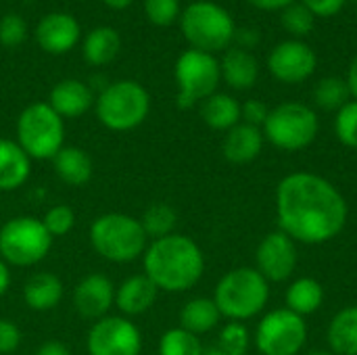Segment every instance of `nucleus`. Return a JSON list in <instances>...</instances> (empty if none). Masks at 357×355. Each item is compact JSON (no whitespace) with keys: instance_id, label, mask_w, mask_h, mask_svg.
Returning a JSON list of instances; mask_svg holds the SVG:
<instances>
[{"instance_id":"nucleus-39","label":"nucleus","mask_w":357,"mask_h":355,"mask_svg":"<svg viewBox=\"0 0 357 355\" xmlns=\"http://www.w3.org/2000/svg\"><path fill=\"white\" fill-rule=\"evenodd\" d=\"M268 115H270V109L261 100L251 98L245 105H241V119H243V123H249V126H255V128H264Z\"/></svg>"},{"instance_id":"nucleus-16","label":"nucleus","mask_w":357,"mask_h":355,"mask_svg":"<svg viewBox=\"0 0 357 355\" xmlns=\"http://www.w3.org/2000/svg\"><path fill=\"white\" fill-rule=\"evenodd\" d=\"M36 40L40 48L50 54L69 52L79 42V23L67 13H50L40 19Z\"/></svg>"},{"instance_id":"nucleus-20","label":"nucleus","mask_w":357,"mask_h":355,"mask_svg":"<svg viewBox=\"0 0 357 355\" xmlns=\"http://www.w3.org/2000/svg\"><path fill=\"white\" fill-rule=\"evenodd\" d=\"M31 174V159L17 140L0 138V192L21 188Z\"/></svg>"},{"instance_id":"nucleus-34","label":"nucleus","mask_w":357,"mask_h":355,"mask_svg":"<svg viewBox=\"0 0 357 355\" xmlns=\"http://www.w3.org/2000/svg\"><path fill=\"white\" fill-rule=\"evenodd\" d=\"M335 134L345 146L357 149V100H349L337 111Z\"/></svg>"},{"instance_id":"nucleus-2","label":"nucleus","mask_w":357,"mask_h":355,"mask_svg":"<svg viewBox=\"0 0 357 355\" xmlns=\"http://www.w3.org/2000/svg\"><path fill=\"white\" fill-rule=\"evenodd\" d=\"M142 266L144 274L159 291L184 293L201 280L205 272V255L192 239L174 232L151 241L142 255Z\"/></svg>"},{"instance_id":"nucleus-12","label":"nucleus","mask_w":357,"mask_h":355,"mask_svg":"<svg viewBox=\"0 0 357 355\" xmlns=\"http://www.w3.org/2000/svg\"><path fill=\"white\" fill-rule=\"evenodd\" d=\"M86 347L90 355H140V328L126 316H105L88 331Z\"/></svg>"},{"instance_id":"nucleus-36","label":"nucleus","mask_w":357,"mask_h":355,"mask_svg":"<svg viewBox=\"0 0 357 355\" xmlns=\"http://www.w3.org/2000/svg\"><path fill=\"white\" fill-rule=\"evenodd\" d=\"M144 15L157 27H167L180 17V0H144Z\"/></svg>"},{"instance_id":"nucleus-13","label":"nucleus","mask_w":357,"mask_h":355,"mask_svg":"<svg viewBox=\"0 0 357 355\" xmlns=\"http://www.w3.org/2000/svg\"><path fill=\"white\" fill-rule=\"evenodd\" d=\"M316 52L301 40H284L268 54L270 73L282 84H301L316 71Z\"/></svg>"},{"instance_id":"nucleus-41","label":"nucleus","mask_w":357,"mask_h":355,"mask_svg":"<svg viewBox=\"0 0 357 355\" xmlns=\"http://www.w3.org/2000/svg\"><path fill=\"white\" fill-rule=\"evenodd\" d=\"M36 355H71V352L61 341H46V343L40 345V349L36 352Z\"/></svg>"},{"instance_id":"nucleus-10","label":"nucleus","mask_w":357,"mask_h":355,"mask_svg":"<svg viewBox=\"0 0 357 355\" xmlns=\"http://www.w3.org/2000/svg\"><path fill=\"white\" fill-rule=\"evenodd\" d=\"M176 84H178V107L190 109L218 92L222 80L220 61L203 50L188 48L176 61Z\"/></svg>"},{"instance_id":"nucleus-15","label":"nucleus","mask_w":357,"mask_h":355,"mask_svg":"<svg viewBox=\"0 0 357 355\" xmlns=\"http://www.w3.org/2000/svg\"><path fill=\"white\" fill-rule=\"evenodd\" d=\"M115 305V285L105 274H88L73 289V308L86 320H100Z\"/></svg>"},{"instance_id":"nucleus-17","label":"nucleus","mask_w":357,"mask_h":355,"mask_svg":"<svg viewBox=\"0 0 357 355\" xmlns=\"http://www.w3.org/2000/svg\"><path fill=\"white\" fill-rule=\"evenodd\" d=\"M157 293L159 289L146 274H134L115 289V305L126 318L140 316L155 305Z\"/></svg>"},{"instance_id":"nucleus-3","label":"nucleus","mask_w":357,"mask_h":355,"mask_svg":"<svg viewBox=\"0 0 357 355\" xmlns=\"http://www.w3.org/2000/svg\"><path fill=\"white\" fill-rule=\"evenodd\" d=\"M92 249L111 264H130L144 255L149 236L144 234L140 220L128 213H105L98 216L90 226Z\"/></svg>"},{"instance_id":"nucleus-11","label":"nucleus","mask_w":357,"mask_h":355,"mask_svg":"<svg viewBox=\"0 0 357 355\" xmlns=\"http://www.w3.org/2000/svg\"><path fill=\"white\" fill-rule=\"evenodd\" d=\"M305 320L287 308L266 314L255 331V347L261 355H297L305 347Z\"/></svg>"},{"instance_id":"nucleus-46","label":"nucleus","mask_w":357,"mask_h":355,"mask_svg":"<svg viewBox=\"0 0 357 355\" xmlns=\"http://www.w3.org/2000/svg\"><path fill=\"white\" fill-rule=\"evenodd\" d=\"M102 2L113 10H123V8H128L132 4V0H102Z\"/></svg>"},{"instance_id":"nucleus-19","label":"nucleus","mask_w":357,"mask_h":355,"mask_svg":"<svg viewBox=\"0 0 357 355\" xmlns=\"http://www.w3.org/2000/svg\"><path fill=\"white\" fill-rule=\"evenodd\" d=\"M264 132L261 128L249 126V123H238L232 130L226 132V138L222 142V153L230 163L243 165L251 163L253 159L259 157L264 149Z\"/></svg>"},{"instance_id":"nucleus-47","label":"nucleus","mask_w":357,"mask_h":355,"mask_svg":"<svg viewBox=\"0 0 357 355\" xmlns=\"http://www.w3.org/2000/svg\"><path fill=\"white\" fill-rule=\"evenodd\" d=\"M203 355H226L222 349H218V347H213V349H207V352H203Z\"/></svg>"},{"instance_id":"nucleus-9","label":"nucleus","mask_w":357,"mask_h":355,"mask_svg":"<svg viewBox=\"0 0 357 355\" xmlns=\"http://www.w3.org/2000/svg\"><path fill=\"white\" fill-rule=\"evenodd\" d=\"M320 130V121L314 109L303 103L289 100L274 109L261 128L264 138L280 151H303L307 149Z\"/></svg>"},{"instance_id":"nucleus-31","label":"nucleus","mask_w":357,"mask_h":355,"mask_svg":"<svg viewBox=\"0 0 357 355\" xmlns=\"http://www.w3.org/2000/svg\"><path fill=\"white\" fill-rule=\"evenodd\" d=\"M203 345L197 335L184 328H169L159 341V355H203Z\"/></svg>"},{"instance_id":"nucleus-24","label":"nucleus","mask_w":357,"mask_h":355,"mask_svg":"<svg viewBox=\"0 0 357 355\" xmlns=\"http://www.w3.org/2000/svg\"><path fill=\"white\" fill-rule=\"evenodd\" d=\"M201 117L211 130L228 132L241 123V103L230 94L215 92L201 103Z\"/></svg>"},{"instance_id":"nucleus-38","label":"nucleus","mask_w":357,"mask_h":355,"mask_svg":"<svg viewBox=\"0 0 357 355\" xmlns=\"http://www.w3.org/2000/svg\"><path fill=\"white\" fill-rule=\"evenodd\" d=\"M21 331L15 322L0 318V355L15 354L21 345Z\"/></svg>"},{"instance_id":"nucleus-35","label":"nucleus","mask_w":357,"mask_h":355,"mask_svg":"<svg viewBox=\"0 0 357 355\" xmlns=\"http://www.w3.org/2000/svg\"><path fill=\"white\" fill-rule=\"evenodd\" d=\"M42 224H44V228L48 230V234H50L52 239L65 236V234H69V232L73 230V226H75V213H73V209H71L69 205H52V207L44 213Z\"/></svg>"},{"instance_id":"nucleus-26","label":"nucleus","mask_w":357,"mask_h":355,"mask_svg":"<svg viewBox=\"0 0 357 355\" xmlns=\"http://www.w3.org/2000/svg\"><path fill=\"white\" fill-rule=\"evenodd\" d=\"M324 303V287L310 276L297 278L287 289V310L295 312L297 316H312Z\"/></svg>"},{"instance_id":"nucleus-43","label":"nucleus","mask_w":357,"mask_h":355,"mask_svg":"<svg viewBox=\"0 0 357 355\" xmlns=\"http://www.w3.org/2000/svg\"><path fill=\"white\" fill-rule=\"evenodd\" d=\"M234 38L241 42V46H238V48H245V50L253 48V46L259 42V33H257V31H253V29H243L241 33H234Z\"/></svg>"},{"instance_id":"nucleus-37","label":"nucleus","mask_w":357,"mask_h":355,"mask_svg":"<svg viewBox=\"0 0 357 355\" xmlns=\"http://www.w3.org/2000/svg\"><path fill=\"white\" fill-rule=\"evenodd\" d=\"M27 38V25L19 15H4L0 19V44L6 48H15L23 44Z\"/></svg>"},{"instance_id":"nucleus-45","label":"nucleus","mask_w":357,"mask_h":355,"mask_svg":"<svg viewBox=\"0 0 357 355\" xmlns=\"http://www.w3.org/2000/svg\"><path fill=\"white\" fill-rule=\"evenodd\" d=\"M347 86H349V92L354 96V100H357V56L351 61L349 65V71H347Z\"/></svg>"},{"instance_id":"nucleus-44","label":"nucleus","mask_w":357,"mask_h":355,"mask_svg":"<svg viewBox=\"0 0 357 355\" xmlns=\"http://www.w3.org/2000/svg\"><path fill=\"white\" fill-rule=\"evenodd\" d=\"M8 289H10V270L8 264L0 259V297H4Z\"/></svg>"},{"instance_id":"nucleus-29","label":"nucleus","mask_w":357,"mask_h":355,"mask_svg":"<svg viewBox=\"0 0 357 355\" xmlns=\"http://www.w3.org/2000/svg\"><path fill=\"white\" fill-rule=\"evenodd\" d=\"M176 224H178V213L167 203L149 205L140 218V226H142L144 234L149 236V241H157V239L174 234Z\"/></svg>"},{"instance_id":"nucleus-32","label":"nucleus","mask_w":357,"mask_h":355,"mask_svg":"<svg viewBox=\"0 0 357 355\" xmlns=\"http://www.w3.org/2000/svg\"><path fill=\"white\" fill-rule=\"evenodd\" d=\"M251 345V335L243 322H228L218 337V349L226 355H245Z\"/></svg>"},{"instance_id":"nucleus-40","label":"nucleus","mask_w":357,"mask_h":355,"mask_svg":"<svg viewBox=\"0 0 357 355\" xmlns=\"http://www.w3.org/2000/svg\"><path fill=\"white\" fill-rule=\"evenodd\" d=\"M301 4L314 17H335L343 8L345 0H301Z\"/></svg>"},{"instance_id":"nucleus-25","label":"nucleus","mask_w":357,"mask_h":355,"mask_svg":"<svg viewBox=\"0 0 357 355\" xmlns=\"http://www.w3.org/2000/svg\"><path fill=\"white\" fill-rule=\"evenodd\" d=\"M222 320V314L215 305L213 299L209 297H197L190 299L182 310H180V328L192 333V335H205L213 331Z\"/></svg>"},{"instance_id":"nucleus-48","label":"nucleus","mask_w":357,"mask_h":355,"mask_svg":"<svg viewBox=\"0 0 357 355\" xmlns=\"http://www.w3.org/2000/svg\"><path fill=\"white\" fill-rule=\"evenodd\" d=\"M305 355H333V354H328V352H322V349H314V352H310V354H305Z\"/></svg>"},{"instance_id":"nucleus-8","label":"nucleus","mask_w":357,"mask_h":355,"mask_svg":"<svg viewBox=\"0 0 357 355\" xmlns=\"http://www.w3.org/2000/svg\"><path fill=\"white\" fill-rule=\"evenodd\" d=\"M52 241L42 220L31 216L10 218L0 228V259L8 266L31 268L48 257Z\"/></svg>"},{"instance_id":"nucleus-7","label":"nucleus","mask_w":357,"mask_h":355,"mask_svg":"<svg viewBox=\"0 0 357 355\" xmlns=\"http://www.w3.org/2000/svg\"><path fill=\"white\" fill-rule=\"evenodd\" d=\"M98 121L113 132H130L144 123L151 111V96L144 86L132 80H121L102 88L96 98Z\"/></svg>"},{"instance_id":"nucleus-21","label":"nucleus","mask_w":357,"mask_h":355,"mask_svg":"<svg viewBox=\"0 0 357 355\" xmlns=\"http://www.w3.org/2000/svg\"><path fill=\"white\" fill-rule=\"evenodd\" d=\"M65 295L63 282L52 272H38L23 285V301L33 312H50L61 305Z\"/></svg>"},{"instance_id":"nucleus-23","label":"nucleus","mask_w":357,"mask_h":355,"mask_svg":"<svg viewBox=\"0 0 357 355\" xmlns=\"http://www.w3.org/2000/svg\"><path fill=\"white\" fill-rule=\"evenodd\" d=\"M52 165H54L56 178L63 184L73 186V188L88 184L92 178V172H94L92 157L79 146H63L52 157Z\"/></svg>"},{"instance_id":"nucleus-42","label":"nucleus","mask_w":357,"mask_h":355,"mask_svg":"<svg viewBox=\"0 0 357 355\" xmlns=\"http://www.w3.org/2000/svg\"><path fill=\"white\" fill-rule=\"evenodd\" d=\"M247 2H251L259 10H284L295 0H247Z\"/></svg>"},{"instance_id":"nucleus-4","label":"nucleus","mask_w":357,"mask_h":355,"mask_svg":"<svg viewBox=\"0 0 357 355\" xmlns=\"http://www.w3.org/2000/svg\"><path fill=\"white\" fill-rule=\"evenodd\" d=\"M270 299V282L257 268H234L222 276L215 287L213 301L222 316L230 322L255 318Z\"/></svg>"},{"instance_id":"nucleus-18","label":"nucleus","mask_w":357,"mask_h":355,"mask_svg":"<svg viewBox=\"0 0 357 355\" xmlns=\"http://www.w3.org/2000/svg\"><path fill=\"white\" fill-rule=\"evenodd\" d=\"M48 105L63 119H75L94 105L92 88L79 80H63L50 90Z\"/></svg>"},{"instance_id":"nucleus-27","label":"nucleus","mask_w":357,"mask_h":355,"mask_svg":"<svg viewBox=\"0 0 357 355\" xmlns=\"http://www.w3.org/2000/svg\"><path fill=\"white\" fill-rule=\"evenodd\" d=\"M121 48V38L113 27H94L84 40V56L90 65H109Z\"/></svg>"},{"instance_id":"nucleus-5","label":"nucleus","mask_w":357,"mask_h":355,"mask_svg":"<svg viewBox=\"0 0 357 355\" xmlns=\"http://www.w3.org/2000/svg\"><path fill=\"white\" fill-rule=\"evenodd\" d=\"M17 144L31 161H48L65 146V119L48 103H31L17 119Z\"/></svg>"},{"instance_id":"nucleus-22","label":"nucleus","mask_w":357,"mask_h":355,"mask_svg":"<svg viewBox=\"0 0 357 355\" xmlns=\"http://www.w3.org/2000/svg\"><path fill=\"white\" fill-rule=\"evenodd\" d=\"M222 80L234 90H249L255 86L259 77L257 59L245 48H230L226 50L224 59L220 61Z\"/></svg>"},{"instance_id":"nucleus-33","label":"nucleus","mask_w":357,"mask_h":355,"mask_svg":"<svg viewBox=\"0 0 357 355\" xmlns=\"http://www.w3.org/2000/svg\"><path fill=\"white\" fill-rule=\"evenodd\" d=\"M314 21L316 17L301 2H293L282 10V27L295 38L307 36L314 29Z\"/></svg>"},{"instance_id":"nucleus-14","label":"nucleus","mask_w":357,"mask_h":355,"mask_svg":"<svg viewBox=\"0 0 357 355\" xmlns=\"http://www.w3.org/2000/svg\"><path fill=\"white\" fill-rule=\"evenodd\" d=\"M257 272L268 282H284L293 276L297 268V247L291 236L282 230L264 236L255 251Z\"/></svg>"},{"instance_id":"nucleus-6","label":"nucleus","mask_w":357,"mask_h":355,"mask_svg":"<svg viewBox=\"0 0 357 355\" xmlns=\"http://www.w3.org/2000/svg\"><path fill=\"white\" fill-rule=\"evenodd\" d=\"M180 27L190 48L209 54L228 48V44L234 40L236 33V25L230 13L224 6L209 0H199L188 4L182 10Z\"/></svg>"},{"instance_id":"nucleus-28","label":"nucleus","mask_w":357,"mask_h":355,"mask_svg":"<svg viewBox=\"0 0 357 355\" xmlns=\"http://www.w3.org/2000/svg\"><path fill=\"white\" fill-rule=\"evenodd\" d=\"M328 345L335 354L357 355V305L341 310L331 320Z\"/></svg>"},{"instance_id":"nucleus-1","label":"nucleus","mask_w":357,"mask_h":355,"mask_svg":"<svg viewBox=\"0 0 357 355\" xmlns=\"http://www.w3.org/2000/svg\"><path fill=\"white\" fill-rule=\"evenodd\" d=\"M347 201L326 178L295 172L276 188L280 230L295 243L322 245L337 239L347 224Z\"/></svg>"},{"instance_id":"nucleus-30","label":"nucleus","mask_w":357,"mask_h":355,"mask_svg":"<svg viewBox=\"0 0 357 355\" xmlns=\"http://www.w3.org/2000/svg\"><path fill=\"white\" fill-rule=\"evenodd\" d=\"M349 98H351V92H349L347 82L335 75L320 80L314 90V100L324 111H339L343 105L349 103Z\"/></svg>"}]
</instances>
